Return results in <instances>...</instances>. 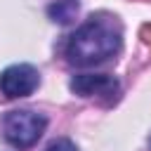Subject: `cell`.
Returning <instances> with one entry per match:
<instances>
[{
	"label": "cell",
	"mask_w": 151,
	"mask_h": 151,
	"mask_svg": "<svg viewBox=\"0 0 151 151\" xmlns=\"http://www.w3.org/2000/svg\"><path fill=\"white\" fill-rule=\"evenodd\" d=\"M123 47V26L113 14H92L68 40L66 59L76 66H94L116 57Z\"/></svg>",
	"instance_id": "1"
},
{
	"label": "cell",
	"mask_w": 151,
	"mask_h": 151,
	"mask_svg": "<svg viewBox=\"0 0 151 151\" xmlns=\"http://www.w3.org/2000/svg\"><path fill=\"white\" fill-rule=\"evenodd\" d=\"M47 127V118L38 111H9L2 123H0V130H2V137L14 146V149H28L33 146L42 132Z\"/></svg>",
	"instance_id": "2"
},
{
	"label": "cell",
	"mask_w": 151,
	"mask_h": 151,
	"mask_svg": "<svg viewBox=\"0 0 151 151\" xmlns=\"http://www.w3.org/2000/svg\"><path fill=\"white\" fill-rule=\"evenodd\" d=\"M40 83V73L31 64H14L0 73V92L7 99H19L33 94Z\"/></svg>",
	"instance_id": "3"
},
{
	"label": "cell",
	"mask_w": 151,
	"mask_h": 151,
	"mask_svg": "<svg viewBox=\"0 0 151 151\" xmlns=\"http://www.w3.org/2000/svg\"><path fill=\"white\" fill-rule=\"evenodd\" d=\"M71 90L80 97H116L118 94V80L106 73H80L71 78Z\"/></svg>",
	"instance_id": "4"
},
{
	"label": "cell",
	"mask_w": 151,
	"mask_h": 151,
	"mask_svg": "<svg viewBox=\"0 0 151 151\" xmlns=\"http://www.w3.org/2000/svg\"><path fill=\"white\" fill-rule=\"evenodd\" d=\"M78 12V0H57L52 7H50V17L52 21H59V24H68Z\"/></svg>",
	"instance_id": "5"
},
{
	"label": "cell",
	"mask_w": 151,
	"mask_h": 151,
	"mask_svg": "<svg viewBox=\"0 0 151 151\" xmlns=\"http://www.w3.org/2000/svg\"><path fill=\"white\" fill-rule=\"evenodd\" d=\"M45 151H78V149H76V144H73L71 139H57V142H52Z\"/></svg>",
	"instance_id": "6"
},
{
	"label": "cell",
	"mask_w": 151,
	"mask_h": 151,
	"mask_svg": "<svg viewBox=\"0 0 151 151\" xmlns=\"http://www.w3.org/2000/svg\"><path fill=\"white\" fill-rule=\"evenodd\" d=\"M149 146H151V139H149Z\"/></svg>",
	"instance_id": "7"
}]
</instances>
